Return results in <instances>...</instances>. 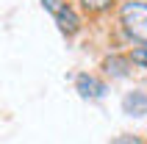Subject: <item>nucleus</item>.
Returning a JSON list of instances; mask_svg holds the SVG:
<instances>
[{
    "instance_id": "6e6552de",
    "label": "nucleus",
    "mask_w": 147,
    "mask_h": 144,
    "mask_svg": "<svg viewBox=\"0 0 147 144\" xmlns=\"http://www.w3.org/2000/svg\"><path fill=\"white\" fill-rule=\"evenodd\" d=\"M114 144H142V141H139V139H117Z\"/></svg>"
},
{
    "instance_id": "f257e3e1",
    "label": "nucleus",
    "mask_w": 147,
    "mask_h": 144,
    "mask_svg": "<svg viewBox=\"0 0 147 144\" xmlns=\"http://www.w3.org/2000/svg\"><path fill=\"white\" fill-rule=\"evenodd\" d=\"M119 17H122V25L128 31V36L147 44V3H125Z\"/></svg>"
},
{
    "instance_id": "20e7f679",
    "label": "nucleus",
    "mask_w": 147,
    "mask_h": 144,
    "mask_svg": "<svg viewBox=\"0 0 147 144\" xmlns=\"http://www.w3.org/2000/svg\"><path fill=\"white\" fill-rule=\"evenodd\" d=\"M122 108L128 114H133V116L147 114V94H144V92H133V94H128L122 100Z\"/></svg>"
},
{
    "instance_id": "7ed1b4c3",
    "label": "nucleus",
    "mask_w": 147,
    "mask_h": 144,
    "mask_svg": "<svg viewBox=\"0 0 147 144\" xmlns=\"http://www.w3.org/2000/svg\"><path fill=\"white\" fill-rule=\"evenodd\" d=\"M78 92H81V97H92V100H97V97H103L106 86H103L97 78H92V75H81V78H78Z\"/></svg>"
},
{
    "instance_id": "0eeeda50",
    "label": "nucleus",
    "mask_w": 147,
    "mask_h": 144,
    "mask_svg": "<svg viewBox=\"0 0 147 144\" xmlns=\"http://www.w3.org/2000/svg\"><path fill=\"white\" fill-rule=\"evenodd\" d=\"M131 61H133V64L147 67V44H144V47H136V50H133V53H131Z\"/></svg>"
},
{
    "instance_id": "39448f33",
    "label": "nucleus",
    "mask_w": 147,
    "mask_h": 144,
    "mask_svg": "<svg viewBox=\"0 0 147 144\" xmlns=\"http://www.w3.org/2000/svg\"><path fill=\"white\" fill-rule=\"evenodd\" d=\"M128 61L131 58H119V56H111L103 61V67H106L108 75H114V78H125L128 75Z\"/></svg>"
},
{
    "instance_id": "423d86ee",
    "label": "nucleus",
    "mask_w": 147,
    "mask_h": 144,
    "mask_svg": "<svg viewBox=\"0 0 147 144\" xmlns=\"http://www.w3.org/2000/svg\"><path fill=\"white\" fill-rule=\"evenodd\" d=\"M83 8L89 11V14H100V11H106V8H111V3L114 0H81Z\"/></svg>"
},
{
    "instance_id": "f03ea898",
    "label": "nucleus",
    "mask_w": 147,
    "mask_h": 144,
    "mask_svg": "<svg viewBox=\"0 0 147 144\" xmlns=\"http://www.w3.org/2000/svg\"><path fill=\"white\" fill-rule=\"evenodd\" d=\"M53 17H56V22H58V28H61V33H67V36L78 33V28H81V20H78V14H75L69 6H61Z\"/></svg>"
}]
</instances>
